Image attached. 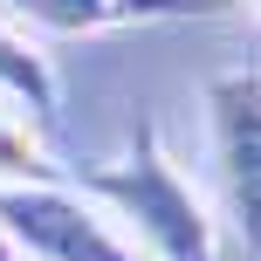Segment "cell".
<instances>
[{
	"label": "cell",
	"mask_w": 261,
	"mask_h": 261,
	"mask_svg": "<svg viewBox=\"0 0 261 261\" xmlns=\"http://www.w3.org/2000/svg\"><path fill=\"white\" fill-rule=\"evenodd\" d=\"M62 186L83 193L110 227L138 248L144 261H220V227H213L206 199L165 151L158 124L130 130V151L103 165H62Z\"/></svg>",
	"instance_id": "cell-1"
},
{
	"label": "cell",
	"mask_w": 261,
	"mask_h": 261,
	"mask_svg": "<svg viewBox=\"0 0 261 261\" xmlns=\"http://www.w3.org/2000/svg\"><path fill=\"white\" fill-rule=\"evenodd\" d=\"M0 234L21 261H144L83 193L55 186H0Z\"/></svg>",
	"instance_id": "cell-2"
},
{
	"label": "cell",
	"mask_w": 261,
	"mask_h": 261,
	"mask_svg": "<svg viewBox=\"0 0 261 261\" xmlns=\"http://www.w3.org/2000/svg\"><path fill=\"white\" fill-rule=\"evenodd\" d=\"M206 138H213V172H220V206L234 234L261 241V76L254 62L227 69L206 83Z\"/></svg>",
	"instance_id": "cell-3"
},
{
	"label": "cell",
	"mask_w": 261,
	"mask_h": 261,
	"mask_svg": "<svg viewBox=\"0 0 261 261\" xmlns=\"http://www.w3.org/2000/svg\"><path fill=\"white\" fill-rule=\"evenodd\" d=\"M41 35H110V28H158V21H220L234 0H7Z\"/></svg>",
	"instance_id": "cell-4"
},
{
	"label": "cell",
	"mask_w": 261,
	"mask_h": 261,
	"mask_svg": "<svg viewBox=\"0 0 261 261\" xmlns=\"http://www.w3.org/2000/svg\"><path fill=\"white\" fill-rule=\"evenodd\" d=\"M0 103H7L14 117H28L35 130H48L55 110H62L55 62L41 55V41L21 35V28H0Z\"/></svg>",
	"instance_id": "cell-5"
},
{
	"label": "cell",
	"mask_w": 261,
	"mask_h": 261,
	"mask_svg": "<svg viewBox=\"0 0 261 261\" xmlns=\"http://www.w3.org/2000/svg\"><path fill=\"white\" fill-rule=\"evenodd\" d=\"M62 165L41 151V130L14 110H0V186H55Z\"/></svg>",
	"instance_id": "cell-6"
},
{
	"label": "cell",
	"mask_w": 261,
	"mask_h": 261,
	"mask_svg": "<svg viewBox=\"0 0 261 261\" xmlns=\"http://www.w3.org/2000/svg\"><path fill=\"white\" fill-rule=\"evenodd\" d=\"M0 261H21V248H14V241H7V234H0Z\"/></svg>",
	"instance_id": "cell-7"
}]
</instances>
